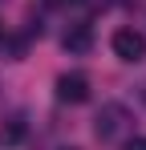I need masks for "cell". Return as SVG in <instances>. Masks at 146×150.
Returning <instances> with one entry per match:
<instances>
[{
	"mask_svg": "<svg viewBox=\"0 0 146 150\" xmlns=\"http://www.w3.org/2000/svg\"><path fill=\"white\" fill-rule=\"evenodd\" d=\"M126 130H130V110H126L122 101H106V105L97 110V118H94V134L101 142H118Z\"/></svg>",
	"mask_w": 146,
	"mask_h": 150,
	"instance_id": "cell-1",
	"label": "cell"
},
{
	"mask_svg": "<svg viewBox=\"0 0 146 150\" xmlns=\"http://www.w3.org/2000/svg\"><path fill=\"white\" fill-rule=\"evenodd\" d=\"M49 4H53V8H65V4H73V0H49Z\"/></svg>",
	"mask_w": 146,
	"mask_h": 150,
	"instance_id": "cell-8",
	"label": "cell"
},
{
	"mask_svg": "<svg viewBox=\"0 0 146 150\" xmlns=\"http://www.w3.org/2000/svg\"><path fill=\"white\" fill-rule=\"evenodd\" d=\"M0 138H4V142H21L24 138V118H8L4 130H0Z\"/></svg>",
	"mask_w": 146,
	"mask_h": 150,
	"instance_id": "cell-5",
	"label": "cell"
},
{
	"mask_svg": "<svg viewBox=\"0 0 146 150\" xmlns=\"http://www.w3.org/2000/svg\"><path fill=\"white\" fill-rule=\"evenodd\" d=\"M85 4H89V8H101V12H106V8H110L114 0H85Z\"/></svg>",
	"mask_w": 146,
	"mask_h": 150,
	"instance_id": "cell-6",
	"label": "cell"
},
{
	"mask_svg": "<svg viewBox=\"0 0 146 150\" xmlns=\"http://www.w3.org/2000/svg\"><path fill=\"white\" fill-rule=\"evenodd\" d=\"M61 150H77V146H61Z\"/></svg>",
	"mask_w": 146,
	"mask_h": 150,
	"instance_id": "cell-9",
	"label": "cell"
},
{
	"mask_svg": "<svg viewBox=\"0 0 146 150\" xmlns=\"http://www.w3.org/2000/svg\"><path fill=\"white\" fill-rule=\"evenodd\" d=\"M126 150H146V138H134V142H126Z\"/></svg>",
	"mask_w": 146,
	"mask_h": 150,
	"instance_id": "cell-7",
	"label": "cell"
},
{
	"mask_svg": "<svg viewBox=\"0 0 146 150\" xmlns=\"http://www.w3.org/2000/svg\"><path fill=\"white\" fill-rule=\"evenodd\" d=\"M110 45H114V53H118L122 61H130V65H138V61L146 57V37L138 33V28H118Z\"/></svg>",
	"mask_w": 146,
	"mask_h": 150,
	"instance_id": "cell-2",
	"label": "cell"
},
{
	"mask_svg": "<svg viewBox=\"0 0 146 150\" xmlns=\"http://www.w3.org/2000/svg\"><path fill=\"white\" fill-rule=\"evenodd\" d=\"M57 98L69 101V105H81L89 98V77L85 73H61L57 77Z\"/></svg>",
	"mask_w": 146,
	"mask_h": 150,
	"instance_id": "cell-3",
	"label": "cell"
},
{
	"mask_svg": "<svg viewBox=\"0 0 146 150\" xmlns=\"http://www.w3.org/2000/svg\"><path fill=\"white\" fill-rule=\"evenodd\" d=\"M61 45H65V53H89L94 49V33H89V25H69L65 28V37H61Z\"/></svg>",
	"mask_w": 146,
	"mask_h": 150,
	"instance_id": "cell-4",
	"label": "cell"
}]
</instances>
